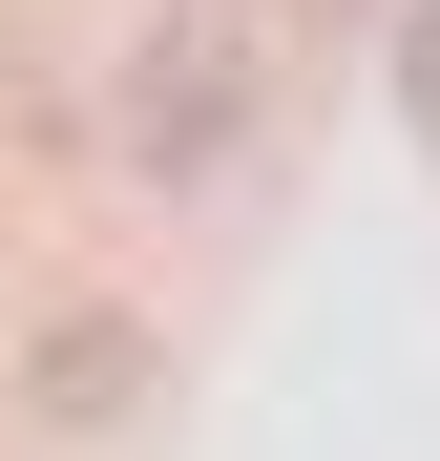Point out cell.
I'll list each match as a JSON object with an SVG mask.
<instances>
[{
  "label": "cell",
  "instance_id": "6da1fadb",
  "mask_svg": "<svg viewBox=\"0 0 440 461\" xmlns=\"http://www.w3.org/2000/svg\"><path fill=\"white\" fill-rule=\"evenodd\" d=\"M231 126H252L231 22H147L126 42V147H147V168H231Z\"/></svg>",
  "mask_w": 440,
  "mask_h": 461
},
{
  "label": "cell",
  "instance_id": "7a4b0ae2",
  "mask_svg": "<svg viewBox=\"0 0 440 461\" xmlns=\"http://www.w3.org/2000/svg\"><path fill=\"white\" fill-rule=\"evenodd\" d=\"M126 399H147V336L126 315H63L42 336V420H126Z\"/></svg>",
  "mask_w": 440,
  "mask_h": 461
}]
</instances>
